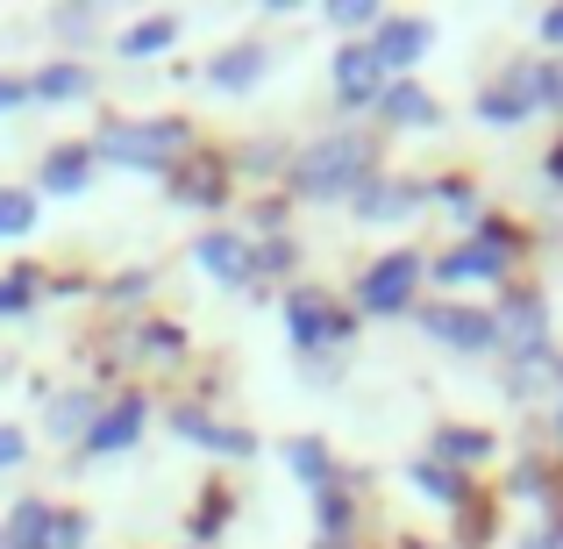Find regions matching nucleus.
I'll list each match as a JSON object with an SVG mask.
<instances>
[{
	"mask_svg": "<svg viewBox=\"0 0 563 549\" xmlns=\"http://www.w3.org/2000/svg\"><path fill=\"white\" fill-rule=\"evenodd\" d=\"M286 186L300 193V200H357V193L372 186V143L350 136V129H335V136L307 143V151L292 157Z\"/></svg>",
	"mask_w": 563,
	"mask_h": 549,
	"instance_id": "obj_1",
	"label": "nucleus"
},
{
	"mask_svg": "<svg viewBox=\"0 0 563 549\" xmlns=\"http://www.w3.org/2000/svg\"><path fill=\"white\" fill-rule=\"evenodd\" d=\"M192 143V129L179 114H136V122H108L93 136V165H122V172H165L179 165V151Z\"/></svg>",
	"mask_w": 563,
	"mask_h": 549,
	"instance_id": "obj_2",
	"label": "nucleus"
},
{
	"mask_svg": "<svg viewBox=\"0 0 563 549\" xmlns=\"http://www.w3.org/2000/svg\"><path fill=\"white\" fill-rule=\"evenodd\" d=\"M413 286H421V257L413 250H385L372 272L357 278V307L364 315H407Z\"/></svg>",
	"mask_w": 563,
	"mask_h": 549,
	"instance_id": "obj_3",
	"label": "nucleus"
},
{
	"mask_svg": "<svg viewBox=\"0 0 563 549\" xmlns=\"http://www.w3.org/2000/svg\"><path fill=\"white\" fill-rule=\"evenodd\" d=\"M421 329H428V343H442V350H456V358H485V350H499V329H493V315L485 307H421Z\"/></svg>",
	"mask_w": 563,
	"mask_h": 549,
	"instance_id": "obj_4",
	"label": "nucleus"
},
{
	"mask_svg": "<svg viewBox=\"0 0 563 549\" xmlns=\"http://www.w3.org/2000/svg\"><path fill=\"white\" fill-rule=\"evenodd\" d=\"M536 100H542V65H514L499 86H485V94H478V122L485 129H514V122L536 114Z\"/></svg>",
	"mask_w": 563,
	"mask_h": 549,
	"instance_id": "obj_5",
	"label": "nucleus"
},
{
	"mask_svg": "<svg viewBox=\"0 0 563 549\" xmlns=\"http://www.w3.org/2000/svg\"><path fill=\"white\" fill-rule=\"evenodd\" d=\"M493 329H499V350L507 358H550V307L536 300V293H521V300H507L493 315Z\"/></svg>",
	"mask_w": 563,
	"mask_h": 549,
	"instance_id": "obj_6",
	"label": "nucleus"
},
{
	"mask_svg": "<svg viewBox=\"0 0 563 549\" xmlns=\"http://www.w3.org/2000/svg\"><path fill=\"white\" fill-rule=\"evenodd\" d=\"M428 43H435V22H421V14H385L364 51L378 57V72H407V65L428 57Z\"/></svg>",
	"mask_w": 563,
	"mask_h": 549,
	"instance_id": "obj_7",
	"label": "nucleus"
},
{
	"mask_svg": "<svg viewBox=\"0 0 563 549\" xmlns=\"http://www.w3.org/2000/svg\"><path fill=\"white\" fill-rule=\"evenodd\" d=\"M286 336H292V350H329V343H343L350 336V315H335L321 293H286Z\"/></svg>",
	"mask_w": 563,
	"mask_h": 549,
	"instance_id": "obj_8",
	"label": "nucleus"
},
{
	"mask_svg": "<svg viewBox=\"0 0 563 549\" xmlns=\"http://www.w3.org/2000/svg\"><path fill=\"white\" fill-rule=\"evenodd\" d=\"M192 264H200L214 286H250L257 278V257H250V235H235V229H207L200 243H192Z\"/></svg>",
	"mask_w": 563,
	"mask_h": 549,
	"instance_id": "obj_9",
	"label": "nucleus"
},
{
	"mask_svg": "<svg viewBox=\"0 0 563 549\" xmlns=\"http://www.w3.org/2000/svg\"><path fill=\"white\" fill-rule=\"evenodd\" d=\"M172 436L192 442V450H214V457H257V436H250V428L214 421L207 407H172Z\"/></svg>",
	"mask_w": 563,
	"mask_h": 549,
	"instance_id": "obj_10",
	"label": "nucleus"
},
{
	"mask_svg": "<svg viewBox=\"0 0 563 549\" xmlns=\"http://www.w3.org/2000/svg\"><path fill=\"white\" fill-rule=\"evenodd\" d=\"M378 94H385L378 57L364 51V43H343V51H335V100H343V108H378Z\"/></svg>",
	"mask_w": 563,
	"mask_h": 549,
	"instance_id": "obj_11",
	"label": "nucleus"
},
{
	"mask_svg": "<svg viewBox=\"0 0 563 549\" xmlns=\"http://www.w3.org/2000/svg\"><path fill=\"white\" fill-rule=\"evenodd\" d=\"M143 407H151V399H136V393H122L114 407H100L93 436H86L79 450H86V457H114V450H129V442L143 436Z\"/></svg>",
	"mask_w": 563,
	"mask_h": 549,
	"instance_id": "obj_12",
	"label": "nucleus"
},
{
	"mask_svg": "<svg viewBox=\"0 0 563 549\" xmlns=\"http://www.w3.org/2000/svg\"><path fill=\"white\" fill-rule=\"evenodd\" d=\"M499 272H507V235L499 229H485L478 243H456L450 257L435 264V278H450V286L456 278H499Z\"/></svg>",
	"mask_w": 563,
	"mask_h": 549,
	"instance_id": "obj_13",
	"label": "nucleus"
},
{
	"mask_svg": "<svg viewBox=\"0 0 563 549\" xmlns=\"http://www.w3.org/2000/svg\"><path fill=\"white\" fill-rule=\"evenodd\" d=\"M264 72H272V51H264V43H229V51L207 65V86H214V94H250Z\"/></svg>",
	"mask_w": 563,
	"mask_h": 549,
	"instance_id": "obj_14",
	"label": "nucleus"
},
{
	"mask_svg": "<svg viewBox=\"0 0 563 549\" xmlns=\"http://www.w3.org/2000/svg\"><path fill=\"white\" fill-rule=\"evenodd\" d=\"M378 114H385L393 129H435V122H442V100L428 94V86H413V79H393V86L378 94Z\"/></svg>",
	"mask_w": 563,
	"mask_h": 549,
	"instance_id": "obj_15",
	"label": "nucleus"
},
{
	"mask_svg": "<svg viewBox=\"0 0 563 549\" xmlns=\"http://www.w3.org/2000/svg\"><path fill=\"white\" fill-rule=\"evenodd\" d=\"M100 421V399L93 393H57L51 407H43V428H51V442H86Z\"/></svg>",
	"mask_w": 563,
	"mask_h": 549,
	"instance_id": "obj_16",
	"label": "nucleus"
},
{
	"mask_svg": "<svg viewBox=\"0 0 563 549\" xmlns=\"http://www.w3.org/2000/svg\"><path fill=\"white\" fill-rule=\"evenodd\" d=\"M93 186V143H65V151L43 157V193H86Z\"/></svg>",
	"mask_w": 563,
	"mask_h": 549,
	"instance_id": "obj_17",
	"label": "nucleus"
},
{
	"mask_svg": "<svg viewBox=\"0 0 563 549\" xmlns=\"http://www.w3.org/2000/svg\"><path fill=\"white\" fill-rule=\"evenodd\" d=\"M350 207H357L364 221H399V215H413V207H421V186H407V179H372Z\"/></svg>",
	"mask_w": 563,
	"mask_h": 549,
	"instance_id": "obj_18",
	"label": "nucleus"
},
{
	"mask_svg": "<svg viewBox=\"0 0 563 549\" xmlns=\"http://www.w3.org/2000/svg\"><path fill=\"white\" fill-rule=\"evenodd\" d=\"M51 528H57V514L43 507V499H22V507L0 521V536H8V549H51Z\"/></svg>",
	"mask_w": 563,
	"mask_h": 549,
	"instance_id": "obj_19",
	"label": "nucleus"
},
{
	"mask_svg": "<svg viewBox=\"0 0 563 549\" xmlns=\"http://www.w3.org/2000/svg\"><path fill=\"white\" fill-rule=\"evenodd\" d=\"M286 464H292V479H300L307 493H329V485H335V464H329V442H314V436L286 442Z\"/></svg>",
	"mask_w": 563,
	"mask_h": 549,
	"instance_id": "obj_20",
	"label": "nucleus"
},
{
	"mask_svg": "<svg viewBox=\"0 0 563 549\" xmlns=\"http://www.w3.org/2000/svg\"><path fill=\"white\" fill-rule=\"evenodd\" d=\"M179 14H151V22H129L122 29V57H157V51H172L179 43Z\"/></svg>",
	"mask_w": 563,
	"mask_h": 549,
	"instance_id": "obj_21",
	"label": "nucleus"
},
{
	"mask_svg": "<svg viewBox=\"0 0 563 549\" xmlns=\"http://www.w3.org/2000/svg\"><path fill=\"white\" fill-rule=\"evenodd\" d=\"M29 94L36 100H86L93 94V72L86 65H43L36 79H29Z\"/></svg>",
	"mask_w": 563,
	"mask_h": 549,
	"instance_id": "obj_22",
	"label": "nucleus"
},
{
	"mask_svg": "<svg viewBox=\"0 0 563 549\" xmlns=\"http://www.w3.org/2000/svg\"><path fill=\"white\" fill-rule=\"evenodd\" d=\"M22 235H36V193L0 186V243H22Z\"/></svg>",
	"mask_w": 563,
	"mask_h": 549,
	"instance_id": "obj_23",
	"label": "nucleus"
},
{
	"mask_svg": "<svg viewBox=\"0 0 563 549\" xmlns=\"http://www.w3.org/2000/svg\"><path fill=\"white\" fill-rule=\"evenodd\" d=\"M407 479L421 485L428 499H464V471L442 464V457H421V464H407Z\"/></svg>",
	"mask_w": 563,
	"mask_h": 549,
	"instance_id": "obj_24",
	"label": "nucleus"
},
{
	"mask_svg": "<svg viewBox=\"0 0 563 549\" xmlns=\"http://www.w3.org/2000/svg\"><path fill=\"white\" fill-rule=\"evenodd\" d=\"M314 521H321V542H343L350 528H357V507H350V493H343V485L314 493Z\"/></svg>",
	"mask_w": 563,
	"mask_h": 549,
	"instance_id": "obj_25",
	"label": "nucleus"
},
{
	"mask_svg": "<svg viewBox=\"0 0 563 549\" xmlns=\"http://www.w3.org/2000/svg\"><path fill=\"white\" fill-rule=\"evenodd\" d=\"M329 22L343 29V36H357V29H378L385 14H378V0H335V8H329Z\"/></svg>",
	"mask_w": 563,
	"mask_h": 549,
	"instance_id": "obj_26",
	"label": "nucleus"
},
{
	"mask_svg": "<svg viewBox=\"0 0 563 549\" xmlns=\"http://www.w3.org/2000/svg\"><path fill=\"white\" fill-rule=\"evenodd\" d=\"M36 307V272H8L0 278V315H29Z\"/></svg>",
	"mask_w": 563,
	"mask_h": 549,
	"instance_id": "obj_27",
	"label": "nucleus"
},
{
	"mask_svg": "<svg viewBox=\"0 0 563 549\" xmlns=\"http://www.w3.org/2000/svg\"><path fill=\"white\" fill-rule=\"evenodd\" d=\"M86 536H93V521H86V514H57L51 549H86Z\"/></svg>",
	"mask_w": 563,
	"mask_h": 549,
	"instance_id": "obj_28",
	"label": "nucleus"
},
{
	"mask_svg": "<svg viewBox=\"0 0 563 549\" xmlns=\"http://www.w3.org/2000/svg\"><path fill=\"white\" fill-rule=\"evenodd\" d=\"M493 436H471V428H442V457H485Z\"/></svg>",
	"mask_w": 563,
	"mask_h": 549,
	"instance_id": "obj_29",
	"label": "nucleus"
},
{
	"mask_svg": "<svg viewBox=\"0 0 563 549\" xmlns=\"http://www.w3.org/2000/svg\"><path fill=\"white\" fill-rule=\"evenodd\" d=\"M93 29H100V14H93V8H71V14H57V36H65V43H86Z\"/></svg>",
	"mask_w": 563,
	"mask_h": 549,
	"instance_id": "obj_30",
	"label": "nucleus"
},
{
	"mask_svg": "<svg viewBox=\"0 0 563 549\" xmlns=\"http://www.w3.org/2000/svg\"><path fill=\"white\" fill-rule=\"evenodd\" d=\"M22 457H29V436L22 428H0V471H14Z\"/></svg>",
	"mask_w": 563,
	"mask_h": 549,
	"instance_id": "obj_31",
	"label": "nucleus"
},
{
	"mask_svg": "<svg viewBox=\"0 0 563 549\" xmlns=\"http://www.w3.org/2000/svg\"><path fill=\"white\" fill-rule=\"evenodd\" d=\"M22 100H29V86H22V79H8V72H0V114H8V108H22Z\"/></svg>",
	"mask_w": 563,
	"mask_h": 549,
	"instance_id": "obj_32",
	"label": "nucleus"
},
{
	"mask_svg": "<svg viewBox=\"0 0 563 549\" xmlns=\"http://www.w3.org/2000/svg\"><path fill=\"white\" fill-rule=\"evenodd\" d=\"M542 43H563V8H556V14H542Z\"/></svg>",
	"mask_w": 563,
	"mask_h": 549,
	"instance_id": "obj_33",
	"label": "nucleus"
},
{
	"mask_svg": "<svg viewBox=\"0 0 563 549\" xmlns=\"http://www.w3.org/2000/svg\"><path fill=\"white\" fill-rule=\"evenodd\" d=\"M556 436H563V414H556Z\"/></svg>",
	"mask_w": 563,
	"mask_h": 549,
	"instance_id": "obj_34",
	"label": "nucleus"
}]
</instances>
